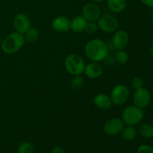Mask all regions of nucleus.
Returning <instances> with one entry per match:
<instances>
[{
	"label": "nucleus",
	"instance_id": "obj_19",
	"mask_svg": "<svg viewBox=\"0 0 153 153\" xmlns=\"http://www.w3.org/2000/svg\"><path fill=\"white\" fill-rule=\"evenodd\" d=\"M23 35L25 42L34 43L38 39L39 36H40V33H39L37 28H34V27H31Z\"/></svg>",
	"mask_w": 153,
	"mask_h": 153
},
{
	"label": "nucleus",
	"instance_id": "obj_10",
	"mask_svg": "<svg viewBox=\"0 0 153 153\" xmlns=\"http://www.w3.org/2000/svg\"><path fill=\"white\" fill-rule=\"evenodd\" d=\"M13 26L16 32L24 34L31 27V21L25 13H18L13 20Z\"/></svg>",
	"mask_w": 153,
	"mask_h": 153
},
{
	"label": "nucleus",
	"instance_id": "obj_26",
	"mask_svg": "<svg viewBox=\"0 0 153 153\" xmlns=\"http://www.w3.org/2000/svg\"><path fill=\"white\" fill-rule=\"evenodd\" d=\"M49 153H66V152L63 148L59 147V146H57V147L53 148Z\"/></svg>",
	"mask_w": 153,
	"mask_h": 153
},
{
	"label": "nucleus",
	"instance_id": "obj_24",
	"mask_svg": "<svg viewBox=\"0 0 153 153\" xmlns=\"http://www.w3.org/2000/svg\"><path fill=\"white\" fill-rule=\"evenodd\" d=\"M143 80L139 76H134L131 81V87L134 88V90H138L140 88H143Z\"/></svg>",
	"mask_w": 153,
	"mask_h": 153
},
{
	"label": "nucleus",
	"instance_id": "obj_1",
	"mask_svg": "<svg viewBox=\"0 0 153 153\" xmlns=\"http://www.w3.org/2000/svg\"><path fill=\"white\" fill-rule=\"evenodd\" d=\"M85 52L88 59L94 62L104 61L108 56V46L105 41L99 38L90 40L86 43Z\"/></svg>",
	"mask_w": 153,
	"mask_h": 153
},
{
	"label": "nucleus",
	"instance_id": "obj_15",
	"mask_svg": "<svg viewBox=\"0 0 153 153\" xmlns=\"http://www.w3.org/2000/svg\"><path fill=\"white\" fill-rule=\"evenodd\" d=\"M88 21L82 15H78L71 19L70 22V30L75 33H81L84 31Z\"/></svg>",
	"mask_w": 153,
	"mask_h": 153
},
{
	"label": "nucleus",
	"instance_id": "obj_14",
	"mask_svg": "<svg viewBox=\"0 0 153 153\" xmlns=\"http://www.w3.org/2000/svg\"><path fill=\"white\" fill-rule=\"evenodd\" d=\"M94 104L97 108L108 110L113 105L110 96L105 94H99L94 98Z\"/></svg>",
	"mask_w": 153,
	"mask_h": 153
},
{
	"label": "nucleus",
	"instance_id": "obj_30",
	"mask_svg": "<svg viewBox=\"0 0 153 153\" xmlns=\"http://www.w3.org/2000/svg\"><path fill=\"white\" fill-rule=\"evenodd\" d=\"M1 37H0V47H1Z\"/></svg>",
	"mask_w": 153,
	"mask_h": 153
},
{
	"label": "nucleus",
	"instance_id": "obj_29",
	"mask_svg": "<svg viewBox=\"0 0 153 153\" xmlns=\"http://www.w3.org/2000/svg\"><path fill=\"white\" fill-rule=\"evenodd\" d=\"M149 52H150L151 55L153 56V45H152V46H151L150 49H149Z\"/></svg>",
	"mask_w": 153,
	"mask_h": 153
},
{
	"label": "nucleus",
	"instance_id": "obj_22",
	"mask_svg": "<svg viewBox=\"0 0 153 153\" xmlns=\"http://www.w3.org/2000/svg\"><path fill=\"white\" fill-rule=\"evenodd\" d=\"M85 84V79L82 77V75L73 76V79L71 81V86L73 89L79 90L83 87Z\"/></svg>",
	"mask_w": 153,
	"mask_h": 153
},
{
	"label": "nucleus",
	"instance_id": "obj_25",
	"mask_svg": "<svg viewBox=\"0 0 153 153\" xmlns=\"http://www.w3.org/2000/svg\"><path fill=\"white\" fill-rule=\"evenodd\" d=\"M137 153H153V147L149 145H141L137 148Z\"/></svg>",
	"mask_w": 153,
	"mask_h": 153
},
{
	"label": "nucleus",
	"instance_id": "obj_12",
	"mask_svg": "<svg viewBox=\"0 0 153 153\" xmlns=\"http://www.w3.org/2000/svg\"><path fill=\"white\" fill-rule=\"evenodd\" d=\"M103 68L100 62L91 61L88 64H85L84 73L87 77L91 79H98L102 75Z\"/></svg>",
	"mask_w": 153,
	"mask_h": 153
},
{
	"label": "nucleus",
	"instance_id": "obj_18",
	"mask_svg": "<svg viewBox=\"0 0 153 153\" xmlns=\"http://www.w3.org/2000/svg\"><path fill=\"white\" fill-rule=\"evenodd\" d=\"M138 132L144 138H152L153 137V126L148 123L141 124L138 127Z\"/></svg>",
	"mask_w": 153,
	"mask_h": 153
},
{
	"label": "nucleus",
	"instance_id": "obj_2",
	"mask_svg": "<svg viewBox=\"0 0 153 153\" xmlns=\"http://www.w3.org/2000/svg\"><path fill=\"white\" fill-rule=\"evenodd\" d=\"M25 42L23 34L14 31L6 36L1 41V47L4 53L10 55L19 51L23 46Z\"/></svg>",
	"mask_w": 153,
	"mask_h": 153
},
{
	"label": "nucleus",
	"instance_id": "obj_3",
	"mask_svg": "<svg viewBox=\"0 0 153 153\" xmlns=\"http://www.w3.org/2000/svg\"><path fill=\"white\" fill-rule=\"evenodd\" d=\"M64 67L72 76H78L84 73L85 63L80 55L73 53L69 55L64 60Z\"/></svg>",
	"mask_w": 153,
	"mask_h": 153
},
{
	"label": "nucleus",
	"instance_id": "obj_9",
	"mask_svg": "<svg viewBox=\"0 0 153 153\" xmlns=\"http://www.w3.org/2000/svg\"><path fill=\"white\" fill-rule=\"evenodd\" d=\"M151 100L150 93L146 88H140L136 90L133 96V101L134 105L140 108H144L149 105Z\"/></svg>",
	"mask_w": 153,
	"mask_h": 153
},
{
	"label": "nucleus",
	"instance_id": "obj_31",
	"mask_svg": "<svg viewBox=\"0 0 153 153\" xmlns=\"http://www.w3.org/2000/svg\"><path fill=\"white\" fill-rule=\"evenodd\" d=\"M79 153H85V152H79Z\"/></svg>",
	"mask_w": 153,
	"mask_h": 153
},
{
	"label": "nucleus",
	"instance_id": "obj_17",
	"mask_svg": "<svg viewBox=\"0 0 153 153\" xmlns=\"http://www.w3.org/2000/svg\"><path fill=\"white\" fill-rule=\"evenodd\" d=\"M122 137L126 141H132L137 137V130L134 126H126L121 131Z\"/></svg>",
	"mask_w": 153,
	"mask_h": 153
},
{
	"label": "nucleus",
	"instance_id": "obj_20",
	"mask_svg": "<svg viewBox=\"0 0 153 153\" xmlns=\"http://www.w3.org/2000/svg\"><path fill=\"white\" fill-rule=\"evenodd\" d=\"M128 54L124 49H117L114 55V59L120 64H125L128 61Z\"/></svg>",
	"mask_w": 153,
	"mask_h": 153
},
{
	"label": "nucleus",
	"instance_id": "obj_23",
	"mask_svg": "<svg viewBox=\"0 0 153 153\" xmlns=\"http://www.w3.org/2000/svg\"><path fill=\"white\" fill-rule=\"evenodd\" d=\"M99 30L98 25L96 22H87L84 31L88 34H94Z\"/></svg>",
	"mask_w": 153,
	"mask_h": 153
},
{
	"label": "nucleus",
	"instance_id": "obj_4",
	"mask_svg": "<svg viewBox=\"0 0 153 153\" xmlns=\"http://www.w3.org/2000/svg\"><path fill=\"white\" fill-rule=\"evenodd\" d=\"M143 109L136 105H130L124 109L121 119L126 126H135L143 120Z\"/></svg>",
	"mask_w": 153,
	"mask_h": 153
},
{
	"label": "nucleus",
	"instance_id": "obj_21",
	"mask_svg": "<svg viewBox=\"0 0 153 153\" xmlns=\"http://www.w3.org/2000/svg\"><path fill=\"white\" fill-rule=\"evenodd\" d=\"M17 153H34V147L31 142H22L18 147Z\"/></svg>",
	"mask_w": 153,
	"mask_h": 153
},
{
	"label": "nucleus",
	"instance_id": "obj_16",
	"mask_svg": "<svg viewBox=\"0 0 153 153\" xmlns=\"http://www.w3.org/2000/svg\"><path fill=\"white\" fill-rule=\"evenodd\" d=\"M107 6L114 13H121L126 8L127 0H107Z\"/></svg>",
	"mask_w": 153,
	"mask_h": 153
},
{
	"label": "nucleus",
	"instance_id": "obj_28",
	"mask_svg": "<svg viewBox=\"0 0 153 153\" xmlns=\"http://www.w3.org/2000/svg\"><path fill=\"white\" fill-rule=\"evenodd\" d=\"M92 2L94 3H96V4H97V3H102L103 2V1H105V0H91Z\"/></svg>",
	"mask_w": 153,
	"mask_h": 153
},
{
	"label": "nucleus",
	"instance_id": "obj_8",
	"mask_svg": "<svg viewBox=\"0 0 153 153\" xmlns=\"http://www.w3.org/2000/svg\"><path fill=\"white\" fill-rule=\"evenodd\" d=\"M123 127L124 123L121 118L113 117L106 121L103 129L108 135L115 136L120 134Z\"/></svg>",
	"mask_w": 153,
	"mask_h": 153
},
{
	"label": "nucleus",
	"instance_id": "obj_5",
	"mask_svg": "<svg viewBox=\"0 0 153 153\" xmlns=\"http://www.w3.org/2000/svg\"><path fill=\"white\" fill-rule=\"evenodd\" d=\"M99 29L105 33L115 32L119 28V22L117 19L110 13L101 15L97 20Z\"/></svg>",
	"mask_w": 153,
	"mask_h": 153
},
{
	"label": "nucleus",
	"instance_id": "obj_27",
	"mask_svg": "<svg viewBox=\"0 0 153 153\" xmlns=\"http://www.w3.org/2000/svg\"><path fill=\"white\" fill-rule=\"evenodd\" d=\"M140 1L146 6L153 7V0H140Z\"/></svg>",
	"mask_w": 153,
	"mask_h": 153
},
{
	"label": "nucleus",
	"instance_id": "obj_6",
	"mask_svg": "<svg viewBox=\"0 0 153 153\" xmlns=\"http://www.w3.org/2000/svg\"><path fill=\"white\" fill-rule=\"evenodd\" d=\"M129 89L126 85H117L111 91L110 97L113 105H122L127 102L129 97Z\"/></svg>",
	"mask_w": 153,
	"mask_h": 153
},
{
	"label": "nucleus",
	"instance_id": "obj_13",
	"mask_svg": "<svg viewBox=\"0 0 153 153\" xmlns=\"http://www.w3.org/2000/svg\"><path fill=\"white\" fill-rule=\"evenodd\" d=\"M71 19L64 16H60L52 20V27L58 32H67L70 30Z\"/></svg>",
	"mask_w": 153,
	"mask_h": 153
},
{
	"label": "nucleus",
	"instance_id": "obj_7",
	"mask_svg": "<svg viewBox=\"0 0 153 153\" xmlns=\"http://www.w3.org/2000/svg\"><path fill=\"white\" fill-rule=\"evenodd\" d=\"M101 15V10L96 3L88 2L82 7V16L88 22H97Z\"/></svg>",
	"mask_w": 153,
	"mask_h": 153
},
{
	"label": "nucleus",
	"instance_id": "obj_11",
	"mask_svg": "<svg viewBox=\"0 0 153 153\" xmlns=\"http://www.w3.org/2000/svg\"><path fill=\"white\" fill-rule=\"evenodd\" d=\"M129 43V35L124 30H117L112 37V44L116 49H124Z\"/></svg>",
	"mask_w": 153,
	"mask_h": 153
}]
</instances>
